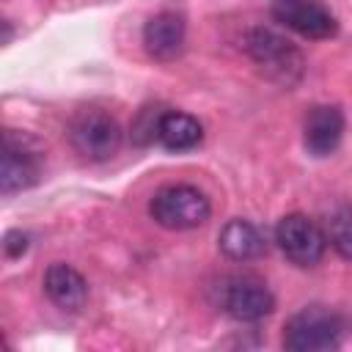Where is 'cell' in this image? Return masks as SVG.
<instances>
[{
    "label": "cell",
    "instance_id": "1",
    "mask_svg": "<svg viewBox=\"0 0 352 352\" xmlns=\"http://www.w3.org/2000/svg\"><path fill=\"white\" fill-rule=\"evenodd\" d=\"M250 60L280 88H294L305 74L302 52L272 28H250L242 41Z\"/></svg>",
    "mask_w": 352,
    "mask_h": 352
},
{
    "label": "cell",
    "instance_id": "2",
    "mask_svg": "<svg viewBox=\"0 0 352 352\" xmlns=\"http://www.w3.org/2000/svg\"><path fill=\"white\" fill-rule=\"evenodd\" d=\"M346 333V319L327 305H305L283 324V346L289 352L338 349Z\"/></svg>",
    "mask_w": 352,
    "mask_h": 352
},
{
    "label": "cell",
    "instance_id": "3",
    "mask_svg": "<svg viewBox=\"0 0 352 352\" xmlns=\"http://www.w3.org/2000/svg\"><path fill=\"white\" fill-rule=\"evenodd\" d=\"M148 214L168 231H190L209 220L212 204L206 192L192 184H168L148 201Z\"/></svg>",
    "mask_w": 352,
    "mask_h": 352
},
{
    "label": "cell",
    "instance_id": "4",
    "mask_svg": "<svg viewBox=\"0 0 352 352\" xmlns=\"http://www.w3.org/2000/svg\"><path fill=\"white\" fill-rule=\"evenodd\" d=\"M69 140L82 160L104 162L118 154L124 143V132L110 113L99 107H82L69 121Z\"/></svg>",
    "mask_w": 352,
    "mask_h": 352
},
{
    "label": "cell",
    "instance_id": "5",
    "mask_svg": "<svg viewBox=\"0 0 352 352\" xmlns=\"http://www.w3.org/2000/svg\"><path fill=\"white\" fill-rule=\"evenodd\" d=\"M41 170H44V160L38 143L16 129H6L3 157H0V192L8 198L14 192L38 184Z\"/></svg>",
    "mask_w": 352,
    "mask_h": 352
},
{
    "label": "cell",
    "instance_id": "6",
    "mask_svg": "<svg viewBox=\"0 0 352 352\" xmlns=\"http://www.w3.org/2000/svg\"><path fill=\"white\" fill-rule=\"evenodd\" d=\"M220 302L223 311L245 324L261 322L264 316H270L275 311V294L267 289V283L256 275H228L223 278L220 286Z\"/></svg>",
    "mask_w": 352,
    "mask_h": 352
},
{
    "label": "cell",
    "instance_id": "7",
    "mask_svg": "<svg viewBox=\"0 0 352 352\" xmlns=\"http://www.w3.org/2000/svg\"><path fill=\"white\" fill-rule=\"evenodd\" d=\"M275 242L283 250V256L297 267H316L327 250L324 231L308 214H300V212H292L278 220Z\"/></svg>",
    "mask_w": 352,
    "mask_h": 352
},
{
    "label": "cell",
    "instance_id": "8",
    "mask_svg": "<svg viewBox=\"0 0 352 352\" xmlns=\"http://www.w3.org/2000/svg\"><path fill=\"white\" fill-rule=\"evenodd\" d=\"M272 16L302 38L322 41L338 33L336 14L319 0H272Z\"/></svg>",
    "mask_w": 352,
    "mask_h": 352
},
{
    "label": "cell",
    "instance_id": "9",
    "mask_svg": "<svg viewBox=\"0 0 352 352\" xmlns=\"http://www.w3.org/2000/svg\"><path fill=\"white\" fill-rule=\"evenodd\" d=\"M184 44H187V22L179 11H160L143 25V47L160 63L176 60L184 52Z\"/></svg>",
    "mask_w": 352,
    "mask_h": 352
},
{
    "label": "cell",
    "instance_id": "10",
    "mask_svg": "<svg viewBox=\"0 0 352 352\" xmlns=\"http://www.w3.org/2000/svg\"><path fill=\"white\" fill-rule=\"evenodd\" d=\"M344 138V113L336 104H316L302 126V146L311 157H330Z\"/></svg>",
    "mask_w": 352,
    "mask_h": 352
},
{
    "label": "cell",
    "instance_id": "11",
    "mask_svg": "<svg viewBox=\"0 0 352 352\" xmlns=\"http://www.w3.org/2000/svg\"><path fill=\"white\" fill-rule=\"evenodd\" d=\"M217 245H220L223 256L231 261H253V258H261L267 253L264 231L256 223L242 220V217H234L220 228Z\"/></svg>",
    "mask_w": 352,
    "mask_h": 352
},
{
    "label": "cell",
    "instance_id": "12",
    "mask_svg": "<svg viewBox=\"0 0 352 352\" xmlns=\"http://www.w3.org/2000/svg\"><path fill=\"white\" fill-rule=\"evenodd\" d=\"M44 292L60 311H80L88 300V280L63 261H55L44 272Z\"/></svg>",
    "mask_w": 352,
    "mask_h": 352
},
{
    "label": "cell",
    "instance_id": "13",
    "mask_svg": "<svg viewBox=\"0 0 352 352\" xmlns=\"http://www.w3.org/2000/svg\"><path fill=\"white\" fill-rule=\"evenodd\" d=\"M204 140V126L195 116L182 110H165L157 126V143L168 151H190Z\"/></svg>",
    "mask_w": 352,
    "mask_h": 352
},
{
    "label": "cell",
    "instance_id": "14",
    "mask_svg": "<svg viewBox=\"0 0 352 352\" xmlns=\"http://www.w3.org/2000/svg\"><path fill=\"white\" fill-rule=\"evenodd\" d=\"M324 236L327 245L346 261H352V206L341 204L327 214L324 223Z\"/></svg>",
    "mask_w": 352,
    "mask_h": 352
},
{
    "label": "cell",
    "instance_id": "15",
    "mask_svg": "<svg viewBox=\"0 0 352 352\" xmlns=\"http://www.w3.org/2000/svg\"><path fill=\"white\" fill-rule=\"evenodd\" d=\"M162 113H165V107H143L138 113V118L132 121V140L138 146H146V143L157 140V126H160Z\"/></svg>",
    "mask_w": 352,
    "mask_h": 352
},
{
    "label": "cell",
    "instance_id": "16",
    "mask_svg": "<svg viewBox=\"0 0 352 352\" xmlns=\"http://www.w3.org/2000/svg\"><path fill=\"white\" fill-rule=\"evenodd\" d=\"M28 248H30V234H25L19 228L6 231V236H3V256L6 258H19L28 253Z\"/></svg>",
    "mask_w": 352,
    "mask_h": 352
}]
</instances>
